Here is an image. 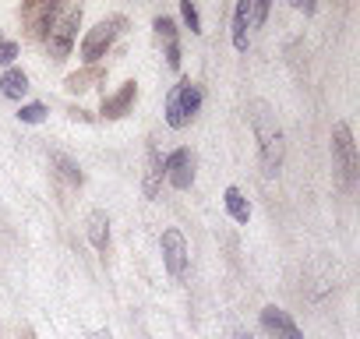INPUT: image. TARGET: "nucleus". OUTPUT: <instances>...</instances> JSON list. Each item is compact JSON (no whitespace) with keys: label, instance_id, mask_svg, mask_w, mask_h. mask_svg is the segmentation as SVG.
<instances>
[{"label":"nucleus","instance_id":"4","mask_svg":"<svg viewBox=\"0 0 360 339\" xmlns=\"http://www.w3.org/2000/svg\"><path fill=\"white\" fill-rule=\"evenodd\" d=\"M124 25H127L124 15H110V18H103L96 29H89V36H85V43H82V60H85V64H96L99 57H106V50L113 46V39L124 32Z\"/></svg>","mask_w":360,"mask_h":339},{"label":"nucleus","instance_id":"6","mask_svg":"<svg viewBox=\"0 0 360 339\" xmlns=\"http://www.w3.org/2000/svg\"><path fill=\"white\" fill-rule=\"evenodd\" d=\"M332 152L339 159V170H342V181L353 184L356 177V148H353V134H349V124H335L332 127Z\"/></svg>","mask_w":360,"mask_h":339},{"label":"nucleus","instance_id":"18","mask_svg":"<svg viewBox=\"0 0 360 339\" xmlns=\"http://www.w3.org/2000/svg\"><path fill=\"white\" fill-rule=\"evenodd\" d=\"M92 78H103V71L92 68V71H85V75H71V78H68V89H71V92H85Z\"/></svg>","mask_w":360,"mask_h":339},{"label":"nucleus","instance_id":"22","mask_svg":"<svg viewBox=\"0 0 360 339\" xmlns=\"http://www.w3.org/2000/svg\"><path fill=\"white\" fill-rule=\"evenodd\" d=\"M248 15L255 18V25H262V22H265V15H269V4H251V8H248Z\"/></svg>","mask_w":360,"mask_h":339},{"label":"nucleus","instance_id":"13","mask_svg":"<svg viewBox=\"0 0 360 339\" xmlns=\"http://www.w3.org/2000/svg\"><path fill=\"white\" fill-rule=\"evenodd\" d=\"M106 226H110V223H106L103 212H92V216H89V237H92L96 251H103V255H106V248H110V230H106Z\"/></svg>","mask_w":360,"mask_h":339},{"label":"nucleus","instance_id":"16","mask_svg":"<svg viewBox=\"0 0 360 339\" xmlns=\"http://www.w3.org/2000/svg\"><path fill=\"white\" fill-rule=\"evenodd\" d=\"M159 177H162V162H159L155 145H148V181H145V195H148V198H155V191H159Z\"/></svg>","mask_w":360,"mask_h":339},{"label":"nucleus","instance_id":"11","mask_svg":"<svg viewBox=\"0 0 360 339\" xmlns=\"http://www.w3.org/2000/svg\"><path fill=\"white\" fill-rule=\"evenodd\" d=\"M155 32H159L162 43H166V64L176 71V68H180V43H176V25H173V18L159 15V18H155Z\"/></svg>","mask_w":360,"mask_h":339},{"label":"nucleus","instance_id":"5","mask_svg":"<svg viewBox=\"0 0 360 339\" xmlns=\"http://www.w3.org/2000/svg\"><path fill=\"white\" fill-rule=\"evenodd\" d=\"M60 11H64V4H25L22 8V18L29 25V36L39 39V43H46V36H50L53 22L60 18Z\"/></svg>","mask_w":360,"mask_h":339},{"label":"nucleus","instance_id":"17","mask_svg":"<svg viewBox=\"0 0 360 339\" xmlns=\"http://www.w3.org/2000/svg\"><path fill=\"white\" fill-rule=\"evenodd\" d=\"M18 120H25V124H43V120H46V106H43V103H29V106L18 110Z\"/></svg>","mask_w":360,"mask_h":339},{"label":"nucleus","instance_id":"23","mask_svg":"<svg viewBox=\"0 0 360 339\" xmlns=\"http://www.w3.org/2000/svg\"><path fill=\"white\" fill-rule=\"evenodd\" d=\"M240 339H255V335H248V332H240Z\"/></svg>","mask_w":360,"mask_h":339},{"label":"nucleus","instance_id":"10","mask_svg":"<svg viewBox=\"0 0 360 339\" xmlns=\"http://www.w3.org/2000/svg\"><path fill=\"white\" fill-rule=\"evenodd\" d=\"M134 96H138V85H134V82H124V85H120V92H113L110 99H103V117H110V120L124 117V113L131 110Z\"/></svg>","mask_w":360,"mask_h":339},{"label":"nucleus","instance_id":"12","mask_svg":"<svg viewBox=\"0 0 360 339\" xmlns=\"http://www.w3.org/2000/svg\"><path fill=\"white\" fill-rule=\"evenodd\" d=\"M0 92H4L8 99H22L29 92V75L22 68H8L4 75H0Z\"/></svg>","mask_w":360,"mask_h":339},{"label":"nucleus","instance_id":"21","mask_svg":"<svg viewBox=\"0 0 360 339\" xmlns=\"http://www.w3.org/2000/svg\"><path fill=\"white\" fill-rule=\"evenodd\" d=\"M53 159H57V162H60V166H64V174H68V177H71V181H75V184H82V174H78V166H75V162H71V159H68V155H60V152H57V155H53Z\"/></svg>","mask_w":360,"mask_h":339},{"label":"nucleus","instance_id":"7","mask_svg":"<svg viewBox=\"0 0 360 339\" xmlns=\"http://www.w3.org/2000/svg\"><path fill=\"white\" fill-rule=\"evenodd\" d=\"M162 174L169 177V184H173L176 191H188V188L195 184V155H191L188 148L169 152V159H166V166H162Z\"/></svg>","mask_w":360,"mask_h":339},{"label":"nucleus","instance_id":"14","mask_svg":"<svg viewBox=\"0 0 360 339\" xmlns=\"http://www.w3.org/2000/svg\"><path fill=\"white\" fill-rule=\"evenodd\" d=\"M248 8H251V0H240L233 11V46L237 50H248Z\"/></svg>","mask_w":360,"mask_h":339},{"label":"nucleus","instance_id":"1","mask_svg":"<svg viewBox=\"0 0 360 339\" xmlns=\"http://www.w3.org/2000/svg\"><path fill=\"white\" fill-rule=\"evenodd\" d=\"M251 124H255V134H258L265 174H279L283 170V127H279L276 113L265 103H251Z\"/></svg>","mask_w":360,"mask_h":339},{"label":"nucleus","instance_id":"2","mask_svg":"<svg viewBox=\"0 0 360 339\" xmlns=\"http://www.w3.org/2000/svg\"><path fill=\"white\" fill-rule=\"evenodd\" d=\"M202 106V89L191 78H180L173 92L166 96V124L169 127H184Z\"/></svg>","mask_w":360,"mask_h":339},{"label":"nucleus","instance_id":"9","mask_svg":"<svg viewBox=\"0 0 360 339\" xmlns=\"http://www.w3.org/2000/svg\"><path fill=\"white\" fill-rule=\"evenodd\" d=\"M262 325H265V328H269L276 339H300V328H297V321H293V318H290L283 307H272V304H269V307L262 311Z\"/></svg>","mask_w":360,"mask_h":339},{"label":"nucleus","instance_id":"19","mask_svg":"<svg viewBox=\"0 0 360 339\" xmlns=\"http://www.w3.org/2000/svg\"><path fill=\"white\" fill-rule=\"evenodd\" d=\"M180 18H184V22H188V29H191L195 36L202 32V22H198V8L191 4V0H184V4H180Z\"/></svg>","mask_w":360,"mask_h":339},{"label":"nucleus","instance_id":"8","mask_svg":"<svg viewBox=\"0 0 360 339\" xmlns=\"http://www.w3.org/2000/svg\"><path fill=\"white\" fill-rule=\"evenodd\" d=\"M162 258H166L169 276H184L188 248H184V237H180V230H166V234H162Z\"/></svg>","mask_w":360,"mask_h":339},{"label":"nucleus","instance_id":"15","mask_svg":"<svg viewBox=\"0 0 360 339\" xmlns=\"http://www.w3.org/2000/svg\"><path fill=\"white\" fill-rule=\"evenodd\" d=\"M226 212H230L237 223H248V219H251V205H248V198H244L237 188H226Z\"/></svg>","mask_w":360,"mask_h":339},{"label":"nucleus","instance_id":"3","mask_svg":"<svg viewBox=\"0 0 360 339\" xmlns=\"http://www.w3.org/2000/svg\"><path fill=\"white\" fill-rule=\"evenodd\" d=\"M78 25H82V4H64L60 18L53 22L50 36H46V50L53 60H64L71 53V43L78 36Z\"/></svg>","mask_w":360,"mask_h":339},{"label":"nucleus","instance_id":"20","mask_svg":"<svg viewBox=\"0 0 360 339\" xmlns=\"http://www.w3.org/2000/svg\"><path fill=\"white\" fill-rule=\"evenodd\" d=\"M18 57V43H11V39H0V64H11Z\"/></svg>","mask_w":360,"mask_h":339}]
</instances>
